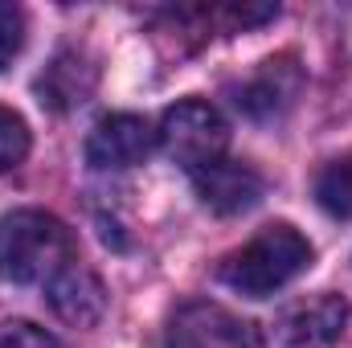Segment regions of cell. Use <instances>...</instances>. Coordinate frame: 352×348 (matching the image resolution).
Instances as JSON below:
<instances>
[{
  "instance_id": "6da1fadb",
  "label": "cell",
  "mask_w": 352,
  "mask_h": 348,
  "mask_svg": "<svg viewBox=\"0 0 352 348\" xmlns=\"http://www.w3.org/2000/svg\"><path fill=\"white\" fill-rule=\"evenodd\" d=\"M74 262V234L45 209H16L0 217V279L4 283H50Z\"/></svg>"
},
{
  "instance_id": "7a4b0ae2",
  "label": "cell",
  "mask_w": 352,
  "mask_h": 348,
  "mask_svg": "<svg viewBox=\"0 0 352 348\" xmlns=\"http://www.w3.org/2000/svg\"><path fill=\"white\" fill-rule=\"evenodd\" d=\"M311 266V242L295 230V226H266L258 230L242 250H234L221 262V283L250 295V299H266L278 287H287L295 274H303Z\"/></svg>"
},
{
  "instance_id": "3957f363",
  "label": "cell",
  "mask_w": 352,
  "mask_h": 348,
  "mask_svg": "<svg viewBox=\"0 0 352 348\" xmlns=\"http://www.w3.org/2000/svg\"><path fill=\"white\" fill-rule=\"evenodd\" d=\"M160 144L176 164H184L188 173L221 160L226 144H230V127L217 115V107L201 102V98H184L164 111L160 119Z\"/></svg>"
},
{
  "instance_id": "277c9868",
  "label": "cell",
  "mask_w": 352,
  "mask_h": 348,
  "mask_svg": "<svg viewBox=\"0 0 352 348\" xmlns=\"http://www.w3.org/2000/svg\"><path fill=\"white\" fill-rule=\"evenodd\" d=\"M349 324V303L332 291L283 307L266 324V348H328Z\"/></svg>"
},
{
  "instance_id": "5b68a950",
  "label": "cell",
  "mask_w": 352,
  "mask_h": 348,
  "mask_svg": "<svg viewBox=\"0 0 352 348\" xmlns=\"http://www.w3.org/2000/svg\"><path fill=\"white\" fill-rule=\"evenodd\" d=\"M168 348H254L250 328L221 303L192 299L168 320Z\"/></svg>"
},
{
  "instance_id": "8992f818",
  "label": "cell",
  "mask_w": 352,
  "mask_h": 348,
  "mask_svg": "<svg viewBox=\"0 0 352 348\" xmlns=\"http://www.w3.org/2000/svg\"><path fill=\"white\" fill-rule=\"evenodd\" d=\"M160 131H152L148 119L140 115H107L90 127L87 135V160L94 168H135L152 156Z\"/></svg>"
},
{
  "instance_id": "52a82bcc",
  "label": "cell",
  "mask_w": 352,
  "mask_h": 348,
  "mask_svg": "<svg viewBox=\"0 0 352 348\" xmlns=\"http://www.w3.org/2000/svg\"><path fill=\"white\" fill-rule=\"evenodd\" d=\"M192 188H197L201 205L221 213V217L246 213V209H254L263 201V176L250 164H238V160H213V164L197 168Z\"/></svg>"
},
{
  "instance_id": "ba28073f",
  "label": "cell",
  "mask_w": 352,
  "mask_h": 348,
  "mask_svg": "<svg viewBox=\"0 0 352 348\" xmlns=\"http://www.w3.org/2000/svg\"><path fill=\"white\" fill-rule=\"evenodd\" d=\"M45 299L58 312V320L74 324V328H94L107 316V287L90 266H62L50 283H45Z\"/></svg>"
},
{
  "instance_id": "9c48e42d",
  "label": "cell",
  "mask_w": 352,
  "mask_h": 348,
  "mask_svg": "<svg viewBox=\"0 0 352 348\" xmlns=\"http://www.w3.org/2000/svg\"><path fill=\"white\" fill-rule=\"evenodd\" d=\"M295 94H299V70L291 58H278V62H263V70L238 87L234 102H238V111H246L254 119H270V115L287 111L295 102Z\"/></svg>"
},
{
  "instance_id": "30bf717a",
  "label": "cell",
  "mask_w": 352,
  "mask_h": 348,
  "mask_svg": "<svg viewBox=\"0 0 352 348\" xmlns=\"http://www.w3.org/2000/svg\"><path fill=\"white\" fill-rule=\"evenodd\" d=\"M94 78H98V74H94V66H90V58L82 50H62V54L45 66V74L37 78V94H41L45 107L70 111V107H82L90 98Z\"/></svg>"
},
{
  "instance_id": "8fae6325",
  "label": "cell",
  "mask_w": 352,
  "mask_h": 348,
  "mask_svg": "<svg viewBox=\"0 0 352 348\" xmlns=\"http://www.w3.org/2000/svg\"><path fill=\"white\" fill-rule=\"evenodd\" d=\"M316 201L332 217H352V152L332 160L324 173L316 176Z\"/></svg>"
},
{
  "instance_id": "7c38bea8",
  "label": "cell",
  "mask_w": 352,
  "mask_h": 348,
  "mask_svg": "<svg viewBox=\"0 0 352 348\" xmlns=\"http://www.w3.org/2000/svg\"><path fill=\"white\" fill-rule=\"evenodd\" d=\"M25 156H29V127L16 111L0 107V173L16 168Z\"/></svg>"
},
{
  "instance_id": "4fadbf2b",
  "label": "cell",
  "mask_w": 352,
  "mask_h": 348,
  "mask_svg": "<svg viewBox=\"0 0 352 348\" xmlns=\"http://www.w3.org/2000/svg\"><path fill=\"white\" fill-rule=\"evenodd\" d=\"M0 348H58V340L29 320H0Z\"/></svg>"
},
{
  "instance_id": "5bb4252c",
  "label": "cell",
  "mask_w": 352,
  "mask_h": 348,
  "mask_svg": "<svg viewBox=\"0 0 352 348\" xmlns=\"http://www.w3.org/2000/svg\"><path fill=\"white\" fill-rule=\"evenodd\" d=\"M21 41H25V12L16 4H4L0 0V70L16 58Z\"/></svg>"
}]
</instances>
